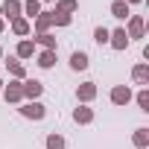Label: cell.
<instances>
[{
    "mask_svg": "<svg viewBox=\"0 0 149 149\" xmlns=\"http://www.w3.org/2000/svg\"><path fill=\"white\" fill-rule=\"evenodd\" d=\"M32 41H35V44H41L44 50H58V44H56V35H50V32H41V35H35Z\"/></svg>",
    "mask_w": 149,
    "mask_h": 149,
    "instance_id": "ac0fdd59",
    "label": "cell"
},
{
    "mask_svg": "<svg viewBox=\"0 0 149 149\" xmlns=\"http://www.w3.org/2000/svg\"><path fill=\"white\" fill-rule=\"evenodd\" d=\"M50 21L56 24V26H70V15H64V12H50Z\"/></svg>",
    "mask_w": 149,
    "mask_h": 149,
    "instance_id": "7402d4cb",
    "label": "cell"
},
{
    "mask_svg": "<svg viewBox=\"0 0 149 149\" xmlns=\"http://www.w3.org/2000/svg\"><path fill=\"white\" fill-rule=\"evenodd\" d=\"M134 100H137V105H140V111H146V114H149V88H140Z\"/></svg>",
    "mask_w": 149,
    "mask_h": 149,
    "instance_id": "603a6c76",
    "label": "cell"
},
{
    "mask_svg": "<svg viewBox=\"0 0 149 149\" xmlns=\"http://www.w3.org/2000/svg\"><path fill=\"white\" fill-rule=\"evenodd\" d=\"M35 56V41H29V38H24V41H18V50H15V58H32Z\"/></svg>",
    "mask_w": 149,
    "mask_h": 149,
    "instance_id": "9c48e42d",
    "label": "cell"
},
{
    "mask_svg": "<svg viewBox=\"0 0 149 149\" xmlns=\"http://www.w3.org/2000/svg\"><path fill=\"white\" fill-rule=\"evenodd\" d=\"M132 79H134V85H149V64L146 61L132 67Z\"/></svg>",
    "mask_w": 149,
    "mask_h": 149,
    "instance_id": "8992f818",
    "label": "cell"
},
{
    "mask_svg": "<svg viewBox=\"0 0 149 149\" xmlns=\"http://www.w3.org/2000/svg\"><path fill=\"white\" fill-rule=\"evenodd\" d=\"M41 15V0H24V18L32 24V18Z\"/></svg>",
    "mask_w": 149,
    "mask_h": 149,
    "instance_id": "9a60e30c",
    "label": "cell"
},
{
    "mask_svg": "<svg viewBox=\"0 0 149 149\" xmlns=\"http://www.w3.org/2000/svg\"><path fill=\"white\" fill-rule=\"evenodd\" d=\"M3 29H6V24H3V18H0V32H3Z\"/></svg>",
    "mask_w": 149,
    "mask_h": 149,
    "instance_id": "4316f807",
    "label": "cell"
},
{
    "mask_svg": "<svg viewBox=\"0 0 149 149\" xmlns=\"http://www.w3.org/2000/svg\"><path fill=\"white\" fill-rule=\"evenodd\" d=\"M73 120H76L79 126H88V123H94V108H88V105H79L76 111H73Z\"/></svg>",
    "mask_w": 149,
    "mask_h": 149,
    "instance_id": "5bb4252c",
    "label": "cell"
},
{
    "mask_svg": "<svg viewBox=\"0 0 149 149\" xmlns=\"http://www.w3.org/2000/svg\"><path fill=\"white\" fill-rule=\"evenodd\" d=\"M47 149H64V137L61 134H47Z\"/></svg>",
    "mask_w": 149,
    "mask_h": 149,
    "instance_id": "cb8c5ba5",
    "label": "cell"
},
{
    "mask_svg": "<svg viewBox=\"0 0 149 149\" xmlns=\"http://www.w3.org/2000/svg\"><path fill=\"white\" fill-rule=\"evenodd\" d=\"M3 97H6V102H21V100H24L21 82H18V79H12L9 85H3Z\"/></svg>",
    "mask_w": 149,
    "mask_h": 149,
    "instance_id": "5b68a950",
    "label": "cell"
},
{
    "mask_svg": "<svg viewBox=\"0 0 149 149\" xmlns=\"http://www.w3.org/2000/svg\"><path fill=\"white\" fill-rule=\"evenodd\" d=\"M126 3H129V6H132V3H143V0H126Z\"/></svg>",
    "mask_w": 149,
    "mask_h": 149,
    "instance_id": "484cf974",
    "label": "cell"
},
{
    "mask_svg": "<svg viewBox=\"0 0 149 149\" xmlns=\"http://www.w3.org/2000/svg\"><path fill=\"white\" fill-rule=\"evenodd\" d=\"M32 21H35V32H38V35H41V32H47V29L53 26L50 12H41V15H38V18H32Z\"/></svg>",
    "mask_w": 149,
    "mask_h": 149,
    "instance_id": "ffe728a7",
    "label": "cell"
},
{
    "mask_svg": "<svg viewBox=\"0 0 149 149\" xmlns=\"http://www.w3.org/2000/svg\"><path fill=\"white\" fill-rule=\"evenodd\" d=\"M111 15L117 21H126V18H132V9H129L126 0H114V3H111Z\"/></svg>",
    "mask_w": 149,
    "mask_h": 149,
    "instance_id": "4fadbf2b",
    "label": "cell"
},
{
    "mask_svg": "<svg viewBox=\"0 0 149 149\" xmlns=\"http://www.w3.org/2000/svg\"><path fill=\"white\" fill-rule=\"evenodd\" d=\"M35 58H38V61H35L38 67H44V70H50V67L56 64V50H41V53H38Z\"/></svg>",
    "mask_w": 149,
    "mask_h": 149,
    "instance_id": "e0dca14e",
    "label": "cell"
},
{
    "mask_svg": "<svg viewBox=\"0 0 149 149\" xmlns=\"http://www.w3.org/2000/svg\"><path fill=\"white\" fill-rule=\"evenodd\" d=\"M132 143H134L137 149H146V146H149V129H134Z\"/></svg>",
    "mask_w": 149,
    "mask_h": 149,
    "instance_id": "d6986e66",
    "label": "cell"
},
{
    "mask_svg": "<svg viewBox=\"0 0 149 149\" xmlns=\"http://www.w3.org/2000/svg\"><path fill=\"white\" fill-rule=\"evenodd\" d=\"M0 94H3V82H0Z\"/></svg>",
    "mask_w": 149,
    "mask_h": 149,
    "instance_id": "83f0119b",
    "label": "cell"
},
{
    "mask_svg": "<svg viewBox=\"0 0 149 149\" xmlns=\"http://www.w3.org/2000/svg\"><path fill=\"white\" fill-rule=\"evenodd\" d=\"M88 64H91L88 53H82V50H76V53H70V67H73V70H88Z\"/></svg>",
    "mask_w": 149,
    "mask_h": 149,
    "instance_id": "7c38bea8",
    "label": "cell"
},
{
    "mask_svg": "<svg viewBox=\"0 0 149 149\" xmlns=\"http://www.w3.org/2000/svg\"><path fill=\"white\" fill-rule=\"evenodd\" d=\"M108 32H111V29L97 26V29H94V41H97V44H108Z\"/></svg>",
    "mask_w": 149,
    "mask_h": 149,
    "instance_id": "d4e9b609",
    "label": "cell"
},
{
    "mask_svg": "<svg viewBox=\"0 0 149 149\" xmlns=\"http://www.w3.org/2000/svg\"><path fill=\"white\" fill-rule=\"evenodd\" d=\"M12 32L24 38V35H29V32H32V24H29V21L21 15V18H15V21H12Z\"/></svg>",
    "mask_w": 149,
    "mask_h": 149,
    "instance_id": "2e32d148",
    "label": "cell"
},
{
    "mask_svg": "<svg viewBox=\"0 0 149 149\" xmlns=\"http://www.w3.org/2000/svg\"><path fill=\"white\" fill-rule=\"evenodd\" d=\"M6 67H9V73H12V76H15L18 82H24V79H26V67L21 64V58L9 56V58H6Z\"/></svg>",
    "mask_w": 149,
    "mask_h": 149,
    "instance_id": "52a82bcc",
    "label": "cell"
},
{
    "mask_svg": "<svg viewBox=\"0 0 149 149\" xmlns=\"http://www.w3.org/2000/svg\"><path fill=\"white\" fill-rule=\"evenodd\" d=\"M0 58H3V50H0Z\"/></svg>",
    "mask_w": 149,
    "mask_h": 149,
    "instance_id": "f1b7e54d",
    "label": "cell"
},
{
    "mask_svg": "<svg viewBox=\"0 0 149 149\" xmlns=\"http://www.w3.org/2000/svg\"><path fill=\"white\" fill-rule=\"evenodd\" d=\"M111 102L114 105H129L132 102V88L129 85H114L111 88Z\"/></svg>",
    "mask_w": 149,
    "mask_h": 149,
    "instance_id": "3957f363",
    "label": "cell"
},
{
    "mask_svg": "<svg viewBox=\"0 0 149 149\" xmlns=\"http://www.w3.org/2000/svg\"><path fill=\"white\" fill-rule=\"evenodd\" d=\"M94 97H97V85H94V82H82V85L76 88V100H79V102H91Z\"/></svg>",
    "mask_w": 149,
    "mask_h": 149,
    "instance_id": "30bf717a",
    "label": "cell"
},
{
    "mask_svg": "<svg viewBox=\"0 0 149 149\" xmlns=\"http://www.w3.org/2000/svg\"><path fill=\"white\" fill-rule=\"evenodd\" d=\"M0 12L9 15V18L15 21V18H21V15H24V3H21V0H6V3L0 6Z\"/></svg>",
    "mask_w": 149,
    "mask_h": 149,
    "instance_id": "8fae6325",
    "label": "cell"
},
{
    "mask_svg": "<svg viewBox=\"0 0 149 149\" xmlns=\"http://www.w3.org/2000/svg\"><path fill=\"white\" fill-rule=\"evenodd\" d=\"M79 9V0H58L56 3V12H64V15H73Z\"/></svg>",
    "mask_w": 149,
    "mask_h": 149,
    "instance_id": "44dd1931",
    "label": "cell"
},
{
    "mask_svg": "<svg viewBox=\"0 0 149 149\" xmlns=\"http://www.w3.org/2000/svg\"><path fill=\"white\" fill-rule=\"evenodd\" d=\"M143 29H146L143 18H140V15H132V18H129V29H126L129 41H132V38H143Z\"/></svg>",
    "mask_w": 149,
    "mask_h": 149,
    "instance_id": "277c9868",
    "label": "cell"
},
{
    "mask_svg": "<svg viewBox=\"0 0 149 149\" xmlns=\"http://www.w3.org/2000/svg\"><path fill=\"white\" fill-rule=\"evenodd\" d=\"M21 91H24V100L35 102V100L44 94V85H41L38 79H24V82H21Z\"/></svg>",
    "mask_w": 149,
    "mask_h": 149,
    "instance_id": "6da1fadb",
    "label": "cell"
},
{
    "mask_svg": "<svg viewBox=\"0 0 149 149\" xmlns=\"http://www.w3.org/2000/svg\"><path fill=\"white\" fill-rule=\"evenodd\" d=\"M108 44H111L114 50H126V47H129V35H126V29H114V32H108Z\"/></svg>",
    "mask_w": 149,
    "mask_h": 149,
    "instance_id": "ba28073f",
    "label": "cell"
},
{
    "mask_svg": "<svg viewBox=\"0 0 149 149\" xmlns=\"http://www.w3.org/2000/svg\"><path fill=\"white\" fill-rule=\"evenodd\" d=\"M18 111H21V114H24L26 120H44V114H47V108H44V105H41L38 100H35V102H24V105H21Z\"/></svg>",
    "mask_w": 149,
    "mask_h": 149,
    "instance_id": "7a4b0ae2",
    "label": "cell"
}]
</instances>
